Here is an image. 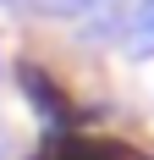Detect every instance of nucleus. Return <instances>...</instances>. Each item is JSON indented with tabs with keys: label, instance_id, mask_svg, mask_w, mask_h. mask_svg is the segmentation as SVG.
Wrapping results in <instances>:
<instances>
[{
	"label": "nucleus",
	"instance_id": "1",
	"mask_svg": "<svg viewBox=\"0 0 154 160\" xmlns=\"http://www.w3.org/2000/svg\"><path fill=\"white\" fill-rule=\"evenodd\" d=\"M17 88H22V94H28V105L50 122V132H72V127H77L72 99L50 83V72H39V66H17Z\"/></svg>",
	"mask_w": 154,
	"mask_h": 160
},
{
	"label": "nucleus",
	"instance_id": "2",
	"mask_svg": "<svg viewBox=\"0 0 154 160\" xmlns=\"http://www.w3.org/2000/svg\"><path fill=\"white\" fill-rule=\"evenodd\" d=\"M33 160H127L121 144H94V138H77V132H50V144Z\"/></svg>",
	"mask_w": 154,
	"mask_h": 160
},
{
	"label": "nucleus",
	"instance_id": "3",
	"mask_svg": "<svg viewBox=\"0 0 154 160\" xmlns=\"http://www.w3.org/2000/svg\"><path fill=\"white\" fill-rule=\"evenodd\" d=\"M121 44L132 55H154V0H132L121 22Z\"/></svg>",
	"mask_w": 154,
	"mask_h": 160
}]
</instances>
